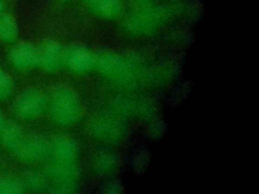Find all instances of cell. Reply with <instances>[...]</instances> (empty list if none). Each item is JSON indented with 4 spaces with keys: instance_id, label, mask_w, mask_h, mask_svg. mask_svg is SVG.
<instances>
[{
    "instance_id": "1",
    "label": "cell",
    "mask_w": 259,
    "mask_h": 194,
    "mask_svg": "<svg viewBox=\"0 0 259 194\" xmlns=\"http://www.w3.org/2000/svg\"><path fill=\"white\" fill-rule=\"evenodd\" d=\"M16 107L18 112L23 116H30L36 114L41 107L39 96L33 92H25L19 96Z\"/></svg>"
},
{
    "instance_id": "2",
    "label": "cell",
    "mask_w": 259,
    "mask_h": 194,
    "mask_svg": "<svg viewBox=\"0 0 259 194\" xmlns=\"http://www.w3.org/2000/svg\"><path fill=\"white\" fill-rule=\"evenodd\" d=\"M11 61L17 67H27L35 63L36 54L28 44H18L11 52Z\"/></svg>"
},
{
    "instance_id": "3",
    "label": "cell",
    "mask_w": 259,
    "mask_h": 194,
    "mask_svg": "<svg viewBox=\"0 0 259 194\" xmlns=\"http://www.w3.org/2000/svg\"><path fill=\"white\" fill-rule=\"evenodd\" d=\"M17 28L11 17L8 15L0 18V36L6 40H10L14 38L16 35Z\"/></svg>"
},
{
    "instance_id": "4",
    "label": "cell",
    "mask_w": 259,
    "mask_h": 194,
    "mask_svg": "<svg viewBox=\"0 0 259 194\" xmlns=\"http://www.w3.org/2000/svg\"><path fill=\"white\" fill-rule=\"evenodd\" d=\"M12 89V82L10 78L0 69V98L9 95Z\"/></svg>"
},
{
    "instance_id": "5",
    "label": "cell",
    "mask_w": 259,
    "mask_h": 194,
    "mask_svg": "<svg viewBox=\"0 0 259 194\" xmlns=\"http://www.w3.org/2000/svg\"><path fill=\"white\" fill-rule=\"evenodd\" d=\"M20 191V185L9 180L0 179V193H17Z\"/></svg>"
},
{
    "instance_id": "6",
    "label": "cell",
    "mask_w": 259,
    "mask_h": 194,
    "mask_svg": "<svg viewBox=\"0 0 259 194\" xmlns=\"http://www.w3.org/2000/svg\"><path fill=\"white\" fill-rule=\"evenodd\" d=\"M3 124V119H2V115H1V112H0V127L2 126Z\"/></svg>"
},
{
    "instance_id": "7",
    "label": "cell",
    "mask_w": 259,
    "mask_h": 194,
    "mask_svg": "<svg viewBox=\"0 0 259 194\" xmlns=\"http://www.w3.org/2000/svg\"><path fill=\"white\" fill-rule=\"evenodd\" d=\"M3 9V3H2V1L0 0V11Z\"/></svg>"
}]
</instances>
